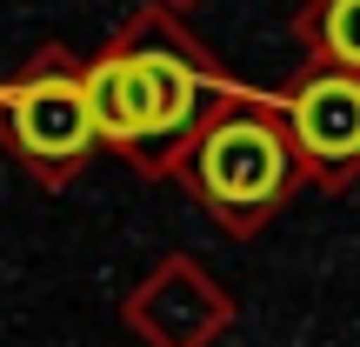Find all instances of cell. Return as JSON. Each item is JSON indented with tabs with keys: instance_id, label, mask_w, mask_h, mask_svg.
Wrapping results in <instances>:
<instances>
[{
	"instance_id": "1",
	"label": "cell",
	"mask_w": 360,
	"mask_h": 347,
	"mask_svg": "<svg viewBox=\"0 0 360 347\" xmlns=\"http://www.w3.org/2000/svg\"><path fill=\"white\" fill-rule=\"evenodd\" d=\"M87 107L107 141H147L193 114V74L174 53H120L87 74Z\"/></svg>"
},
{
	"instance_id": "2",
	"label": "cell",
	"mask_w": 360,
	"mask_h": 347,
	"mask_svg": "<svg viewBox=\"0 0 360 347\" xmlns=\"http://www.w3.org/2000/svg\"><path fill=\"white\" fill-rule=\"evenodd\" d=\"M0 114H7V134L34 168H67V160L87 154L94 127V107H87V80L74 74H34L20 87L0 94Z\"/></svg>"
},
{
	"instance_id": "3",
	"label": "cell",
	"mask_w": 360,
	"mask_h": 347,
	"mask_svg": "<svg viewBox=\"0 0 360 347\" xmlns=\"http://www.w3.org/2000/svg\"><path fill=\"white\" fill-rule=\"evenodd\" d=\"M200 187L227 207H267L274 194L287 187V141L267 127V120H220L200 141V160H193Z\"/></svg>"
},
{
	"instance_id": "4",
	"label": "cell",
	"mask_w": 360,
	"mask_h": 347,
	"mask_svg": "<svg viewBox=\"0 0 360 347\" xmlns=\"http://www.w3.org/2000/svg\"><path fill=\"white\" fill-rule=\"evenodd\" d=\"M294 134L314 160H360V80L354 74H314L294 94Z\"/></svg>"
},
{
	"instance_id": "5",
	"label": "cell",
	"mask_w": 360,
	"mask_h": 347,
	"mask_svg": "<svg viewBox=\"0 0 360 347\" xmlns=\"http://www.w3.org/2000/svg\"><path fill=\"white\" fill-rule=\"evenodd\" d=\"M321 40L334 61L360 67V0H327L321 7Z\"/></svg>"
}]
</instances>
